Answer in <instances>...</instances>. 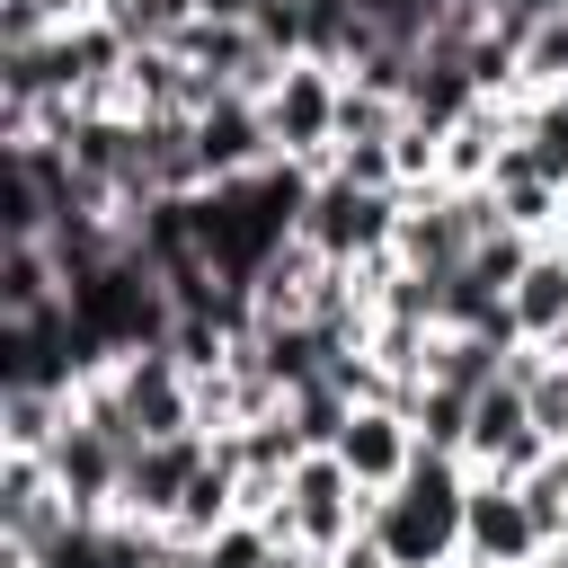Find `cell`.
<instances>
[{"label": "cell", "instance_id": "6da1fadb", "mask_svg": "<svg viewBox=\"0 0 568 568\" xmlns=\"http://www.w3.org/2000/svg\"><path fill=\"white\" fill-rule=\"evenodd\" d=\"M462 506H470V462L417 453L408 479L373 497V541L390 550V568H453L462 559Z\"/></svg>", "mask_w": 568, "mask_h": 568}, {"label": "cell", "instance_id": "7a4b0ae2", "mask_svg": "<svg viewBox=\"0 0 568 568\" xmlns=\"http://www.w3.org/2000/svg\"><path fill=\"white\" fill-rule=\"evenodd\" d=\"M275 541H302V550H337V541H355L364 524H373V488L337 462V453H302L293 462V479H284V497L257 515Z\"/></svg>", "mask_w": 568, "mask_h": 568}, {"label": "cell", "instance_id": "3957f363", "mask_svg": "<svg viewBox=\"0 0 568 568\" xmlns=\"http://www.w3.org/2000/svg\"><path fill=\"white\" fill-rule=\"evenodd\" d=\"M337 89H346V71L284 62V80L257 98L266 106V133H275V160H302V169L328 178V160H337Z\"/></svg>", "mask_w": 568, "mask_h": 568}, {"label": "cell", "instance_id": "277c9868", "mask_svg": "<svg viewBox=\"0 0 568 568\" xmlns=\"http://www.w3.org/2000/svg\"><path fill=\"white\" fill-rule=\"evenodd\" d=\"M293 240H311L328 266H364V257H390V240H399V195H373V186H346L337 169L311 186V213H302V231Z\"/></svg>", "mask_w": 568, "mask_h": 568}, {"label": "cell", "instance_id": "5b68a950", "mask_svg": "<svg viewBox=\"0 0 568 568\" xmlns=\"http://www.w3.org/2000/svg\"><path fill=\"white\" fill-rule=\"evenodd\" d=\"M115 399H124L133 444H160V435H204V417H195V373H186L169 346L115 355Z\"/></svg>", "mask_w": 568, "mask_h": 568}, {"label": "cell", "instance_id": "8992f818", "mask_svg": "<svg viewBox=\"0 0 568 568\" xmlns=\"http://www.w3.org/2000/svg\"><path fill=\"white\" fill-rule=\"evenodd\" d=\"M462 559H470V568H541V559H550V532L532 524V506H524L515 479H470Z\"/></svg>", "mask_w": 568, "mask_h": 568}, {"label": "cell", "instance_id": "52a82bcc", "mask_svg": "<svg viewBox=\"0 0 568 568\" xmlns=\"http://www.w3.org/2000/svg\"><path fill=\"white\" fill-rule=\"evenodd\" d=\"M541 426H532V408H524V390L515 382H488L479 399H470V444H462V462H470V479H532L541 470Z\"/></svg>", "mask_w": 568, "mask_h": 568}, {"label": "cell", "instance_id": "ba28073f", "mask_svg": "<svg viewBox=\"0 0 568 568\" xmlns=\"http://www.w3.org/2000/svg\"><path fill=\"white\" fill-rule=\"evenodd\" d=\"M195 160H204V186H240L257 169H275V133H266V106L222 89L195 106Z\"/></svg>", "mask_w": 568, "mask_h": 568}, {"label": "cell", "instance_id": "9c48e42d", "mask_svg": "<svg viewBox=\"0 0 568 568\" xmlns=\"http://www.w3.org/2000/svg\"><path fill=\"white\" fill-rule=\"evenodd\" d=\"M204 462H213V435H160V444H133L115 515H124V524H169L178 497H186V479H195Z\"/></svg>", "mask_w": 568, "mask_h": 568}, {"label": "cell", "instance_id": "30bf717a", "mask_svg": "<svg viewBox=\"0 0 568 568\" xmlns=\"http://www.w3.org/2000/svg\"><path fill=\"white\" fill-rule=\"evenodd\" d=\"M328 453H337V462L382 497V488H399V479H408V462H417V426H408V408L373 399V408H355V417H346V435H337Z\"/></svg>", "mask_w": 568, "mask_h": 568}, {"label": "cell", "instance_id": "8fae6325", "mask_svg": "<svg viewBox=\"0 0 568 568\" xmlns=\"http://www.w3.org/2000/svg\"><path fill=\"white\" fill-rule=\"evenodd\" d=\"M248 515V488H240V470H231V453L213 444V462L186 479V497H178V515H169V532L178 541H213L222 524H240Z\"/></svg>", "mask_w": 568, "mask_h": 568}, {"label": "cell", "instance_id": "7c38bea8", "mask_svg": "<svg viewBox=\"0 0 568 568\" xmlns=\"http://www.w3.org/2000/svg\"><path fill=\"white\" fill-rule=\"evenodd\" d=\"M62 302V266L44 240H0V320H36Z\"/></svg>", "mask_w": 568, "mask_h": 568}, {"label": "cell", "instance_id": "4fadbf2b", "mask_svg": "<svg viewBox=\"0 0 568 568\" xmlns=\"http://www.w3.org/2000/svg\"><path fill=\"white\" fill-rule=\"evenodd\" d=\"M248 355H257V373H266L284 399H293L302 382H320V373H328V346H320V328H311V320H266V328L248 337Z\"/></svg>", "mask_w": 568, "mask_h": 568}, {"label": "cell", "instance_id": "5bb4252c", "mask_svg": "<svg viewBox=\"0 0 568 568\" xmlns=\"http://www.w3.org/2000/svg\"><path fill=\"white\" fill-rule=\"evenodd\" d=\"M506 311H515V328H524L532 346H550V337L568 328V257H559V248H532V266H524V284L506 293Z\"/></svg>", "mask_w": 568, "mask_h": 568}, {"label": "cell", "instance_id": "9a60e30c", "mask_svg": "<svg viewBox=\"0 0 568 568\" xmlns=\"http://www.w3.org/2000/svg\"><path fill=\"white\" fill-rule=\"evenodd\" d=\"M346 417H355V399H346V382H337V373H320V382H302V390L284 399V426H293V444H302V453H328V444L346 435Z\"/></svg>", "mask_w": 568, "mask_h": 568}, {"label": "cell", "instance_id": "2e32d148", "mask_svg": "<svg viewBox=\"0 0 568 568\" xmlns=\"http://www.w3.org/2000/svg\"><path fill=\"white\" fill-rule=\"evenodd\" d=\"M62 426H71L62 390H0V453H53Z\"/></svg>", "mask_w": 568, "mask_h": 568}, {"label": "cell", "instance_id": "e0dca14e", "mask_svg": "<svg viewBox=\"0 0 568 568\" xmlns=\"http://www.w3.org/2000/svg\"><path fill=\"white\" fill-rule=\"evenodd\" d=\"M408 426H417V453H453L470 444V390H444V382H417L408 390Z\"/></svg>", "mask_w": 568, "mask_h": 568}, {"label": "cell", "instance_id": "ac0fdd59", "mask_svg": "<svg viewBox=\"0 0 568 568\" xmlns=\"http://www.w3.org/2000/svg\"><path fill=\"white\" fill-rule=\"evenodd\" d=\"M408 124V98L399 89H373V80H346L337 89V142H390Z\"/></svg>", "mask_w": 568, "mask_h": 568}, {"label": "cell", "instance_id": "d6986e66", "mask_svg": "<svg viewBox=\"0 0 568 568\" xmlns=\"http://www.w3.org/2000/svg\"><path fill=\"white\" fill-rule=\"evenodd\" d=\"M515 142L541 160V178H550V186H568V89H541V98H524V124H515Z\"/></svg>", "mask_w": 568, "mask_h": 568}, {"label": "cell", "instance_id": "ffe728a7", "mask_svg": "<svg viewBox=\"0 0 568 568\" xmlns=\"http://www.w3.org/2000/svg\"><path fill=\"white\" fill-rule=\"evenodd\" d=\"M106 27L142 53V44H186V27H195V0H115L106 9Z\"/></svg>", "mask_w": 568, "mask_h": 568}, {"label": "cell", "instance_id": "44dd1931", "mask_svg": "<svg viewBox=\"0 0 568 568\" xmlns=\"http://www.w3.org/2000/svg\"><path fill=\"white\" fill-rule=\"evenodd\" d=\"M524 408H532L541 444H568V364H541V382L524 390Z\"/></svg>", "mask_w": 568, "mask_h": 568}, {"label": "cell", "instance_id": "7402d4cb", "mask_svg": "<svg viewBox=\"0 0 568 568\" xmlns=\"http://www.w3.org/2000/svg\"><path fill=\"white\" fill-rule=\"evenodd\" d=\"M550 18H568V0H506V9H497V27H515V36H532V27H550Z\"/></svg>", "mask_w": 568, "mask_h": 568}, {"label": "cell", "instance_id": "603a6c76", "mask_svg": "<svg viewBox=\"0 0 568 568\" xmlns=\"http://www.w3.org/2000/svg\"><path fill=\"white\" fill-rule=\"evenodd\" d=\"M328 568H390V550H382V541H373V524H364L355 541H337V550H328Z\"/></svg>", "mask_w": 568, "mask_h": 568}, {"label": "cell", "instance_id": "cb8c5ba5", "mask_svg": "<svg viewBox=\"0 0 568 568\" xmlns=\"http://www.w3.org/2000/svg\"><path fill=\"white\" fill-rule=\"evenodd\" d=\"M195 18H213V27H248L257 0H195Z\"/></svg>", "mask_w": 568, "mask_h": 568}, {"label": "cell", "instance_id": "d4e9b609", "mask_svg": "<svg viewBox=\"0 0 568 568\" xmlns=\"http://www.w3.org/2000/svg\"><path fill=\"white\" fill-rule=\"evenodd\" d=\"M550 550H568V532H559V541H550Z\"/></svg>", "mask_w": 568, "mask_h": 568}, {"label": "cell", "instance_id": "484cf974", "mask_svg": "<svg viewBox=\"0 0 568 568\" xmlns=\"http://www.w3.org/2000/svg\"><path fill=\"white\" fill-rule=\"evenodd\" d=\"M453 568H470V559H453Z\"/></svg>", "mask_w": 568, "mask_h": 568}]
</instances>
